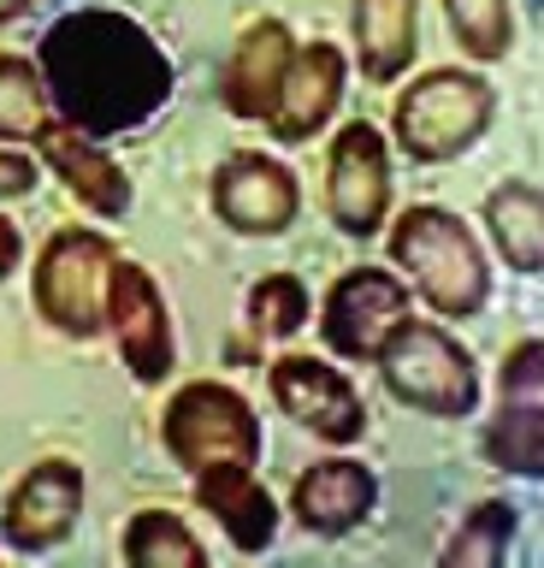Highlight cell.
<instances>
[{
    "label": "cell",
    "instance_id": "cell-22",
    "mask_svg": "<svg viewBox=\"0 0 544 568\" xmlns=\"http://www.w3.org/2000/svg\"><path fill=\"white\" fill-rule=\"evenodd\" d=\"M48 124H54V101L37 60L0 53V142H37Z\"/></svg>",
    "mask_w": 544,
    "mask_h": 568
},
{
    "label": "cell",
    "instance_id": "cell-3",
    "mask_svg": "<svg viewBox=\"0 0 544 568\" xmlns=\"http://www.w3.org/2000/svg\"><path fill=\"white\" fill-rule=\"evenodd\" d=\"M373 367H379L384 390H391L397 403L420 408V415L462 420L480 408V367H473V355L455 344L444 326H432V320L402 314L391 326V337L379 344Z\"/></svg>",
    "mask_w": 544,
    "mask_h": 568
},
{
    "label": "cell",
    "instance_id": "cell-17",
    "mask_svg": "<svg viewBox=\"0 0 544 568\" xmlns=\"http://www.w3.org/2000/svg\"><path fill=\"white\" fill-rule=\"evenodd\" d=\"M37 149H42V160L60 172V184L78 195L90 213H101V220H119V213L131 207V178H125V166L101 149L95 136H83L78 124H65V119H54L48 131L37 136Z\"/></svg>",
    "mask_w": 544,
    "mask_h": 568
},
{
    "label": "cell",
    "instance_id": "cell-21",
    "mask_svg": "<svg viewBox=\"0 0 544 568\" xmlns=\"http://www.w3.org/2000/svg\"><path fill=\"white\" fill-rule=\"evenodd\" d=\"M119 557H125L131 568H202L207 545L172 509H143V515H131Z\"/></svg>",
    "mask_w": 544,
    "mask_h": 568
},
{
    "label": "cell",
    "instance_id": "cell-5",
    "mask_svg": "<svg viewBox=\"0 0 544 568\" xmlns=\"http://www.w3.org/2000/svg\"><path fill=\"white\" fill-rule=\"evenodd\" d=\"M161 438L166 456L178 468L202 474L214 462H260V420L243 390L219 385V379H189L184 390H172L166 415H161Z\"/></svg>",
    "mask_w": 544,
    "mask_h": 568
},
{
    "label": "cell",
    "instance_id": "cell-25",
    "mask_svg": "<svg viewBox=\"0 0 544 568\" xmlns=\"http://www.w3.org/2000/svg\"><path fill=\"white\" fill-rule=\"evenodd\" d=\"M302 320H308V291H302V278H290V273H267L249 291V326L260 337H290V332H302Z\"/></svg>",
    "mask_w": 544,
    "mask_h": 568
},
{
    "label": "cell",
    "instance_id": "cell-10",
    "mask_svg": "<svg viewBox=\"0 0 544 568\" xmlns=\"http://www.w3.org/2000/svg\"><path fill=\"white\" fill-rule=\"evenodd\" d=\"M296 207H302V190H296V172L273 154H225L214 172V213L243 237H278Z\"/></svg>",
    "mask_w": 544,
    "mask_h": 568
},
{
    "label": "cell",
    "instance_id": "cell-12",
    "mask_svg": "<svg viewBox=\"0 0 544 568\" xmlns=\"http://www.w3.org/2000/svg\"><path fill=\"white\" fill-rule=\"evenodd\" d=\"M273 403L296 426H308L320 444H356L367 433V408L356 397V385L331 362H314V355H285L273 367Z\"/></svg>",
    "mask_w": 544,
    "mask_h": 568
},
{
    "label": "cell",
    "instance_id": "cell-26",
    "mask_svg": "<svg viewBox=\"0 0 544 568\" xmlns=\"http://www.w3.org/2000/svg\"><path fill=\"white\" fill-rule=\"evenodd\" d=\"M497 390H503V403H544V344L538 337H521V344L503 355Z\"/></svg>",
    "mask_w": 544,
    "mask_h": 568
},
{
    "label": "cell",
    "instance_id": "cell-18",
    "mask_svg": "<svg viewBox=\"0 0 544 568\" xmlns=\"http://www.w3.org/2000/svg\"><path fill=\"white\" fill-rule=\"evenodd\" d=\"M349 24H356V60L373 83H397L414 65V0H349Z\"/></svg>",
    "mask_w": 544,
    "mask_h": 568
},
{
    "label": "cell",
    "instance_id": "cell-1",
    "mask_svg": "<svg viewBox=\"0 0 544 568\" xmlns=\"http://www.w3.org/2000/svg\"><path fill=\"white\" fill-rule=\"evenodd\" d=\"M48 101L83 136H119L148 124L172 95V60L125 12L83 7L48 24L37 48Z\"/></svg>",
    "mask_w": 544,
    "mask_h": 568
},
{
    "label": "cell",
    "instance_id": "cell-29",
    "mask_svg": "<svg viewBox=\"0 0 544 568\" xmlns=\"http://www.w3.org/2000/svg\"><path fill=\"white\" fill-rule=\"evenodd\" d=\"M30 7H37V0H0V24H12V18L30 12Z\"/></svg>",
    "mask_w": 544,
    "mask_h": 568
},
{
    "label": "cell",
    "instance_id": "cell-7",
    "mask_svg": "<svg viewBox=\"0 0 544 568\" xmlns=\"http://www.w3.org/2000/svg\"><path fill=\"white\" fill-rule=\"evenodd\" d=\"M326 207L343 237H379L391 213V142L367 119H349L326 160Z\"/></svg>",
    "mask_w": 544,
    "mask_h": 568
},
{
    "label": "cell",
    "instance_id": "cell-6",
    "mask_svg": "<svg viewBox=\"0 0 544 568\" xmlns=\"http://www.w3.org/2000/svg\"><path fill=\"white\" fill-rule=\"evenodd\" d=\"M113 243L101 231L60 225L48 248L37 255V308L65 337H95L101 308H107V278H113Z\"/></svg>",
    "mask_w": 544,
    "mask_h": 568
},
{
    "label": "cell",
    "instance_id": "cell-16",
    "mask_svg": "<svg viewBox=\"0 0 544 568\" xmlns=\"http://www.w3.org/2000/svg\"><path fill=\"white\" fill-rule=\"evenodd\" d=\"M196 504L225 527V539H232L243 557H260V550L278 539V504L255 479L249 462H214V468H202L196 474Z\"/></svg>",
    "mask_w": 544,
    "mask_h": 568
},
{
    "label": "cell",
    "instance_id": "cell-28",
    "mask_svg": "<svg viewBox=\"0 0 544 568\" xmlns=\"http://www.w3.org/2000/svg\"><path fill=\"white\" fill-rule=\"evenodd\" d=\"M19 255H24V243H19V225H12L7 213H0V278H7L12 266H19Z\"/></svg>",
    "mask_w": 544,
    "mask_h": 568
},
{
    "label": "cell",
    "instance_id": "cell-19",
    "mask_svg": "<svg viewBox=\"0 0 544 568\" xmlns=\"http://www.w3.org/2000/svg\"><path fill=\"white\" fill-rule=\"evenodd\" d=\"M485 225L497 255L515 266V273H538L544 266V202L526 178H509V184L491 190L485 202Z\"/></svg>",
    "mask_w": 544,
    "mask_h": 568
},
{
    "label": "cell",
    "instance_id": "cell-24",
    "mask_svg": "<svg viewBox=\"0 0 544 568\" xmlns=\"http://www.w3.org/2000/svg\"><path fill=\"white\" fill-rule=\"evenodd\" d=\"M444 18H450V36L468 60H503L509 42H515V12L509 0H444Z\"/></svg>",
    "mask_w": 544,
    "mask_h": 568
},
{
    "label": "cell",
    "instance_id": "cell-11",
    "mask_svg": "<svg viewBox=\"0 0 544 568\" xmlns=\"http://www.w3.org/2000/svg\"><path fill=\"white\" fill-rule=\"evenodd\" d=\"M83 515V468L78 462H60L48 456L37 462L19 486H12L7 509H0V532H7L12 550H24V557H42V550H54L72 539Z\"/></svg>",
    "mask_w": 544,
    "mask_h": 568
},
{
    "label": "cell",
    "instance_id": "cell-23",
    "mask_svg": "<svg viewBox=\"0 0 544 568\" xmlns=\"http://www.w3.org/2000/svg\"><path fill=\"white\" fill-rule=\"evenodd\" d=\"M509 539H515V504L485 497V504H473L468 521L455 527V539L444 545V562L450 568H497L509 557Z\"/></svg>",
    "mask_w": 544,
    "mask_h": 568
},
{
    "label": "cell",
    "instance_id": "cell-9",
    "mask_svg": "<svg viewBox=\"0 0 544 568\" xmlns=\"http://www.w3.org/2000/svg\"><path fill=\"white\" fill-rule=\"evenodd\" d=\"M402 314H409V284H397V273H384V266H356V273L331 284L320 337L338 362L356 367V362H373Z\"/></svg>",
    "mask_w": 544,
    "mask_h": 568
},
{
    "label": "cell",
    "instance_id": "cell-2",
    "mask_svg": "<svg viewBox=\"0 0 544 568\" xmlns=\"http://www.w3.org/2000/svg\"><path fill=\"white\" fill-rule=\"evenodd\" d=\"M384 243H391L397 273L414 284L409 296H427L444 320H468V314L485 308V296H491L485 248L455 213L432 207V202H414V207L397 213V225Z\"/></svg>",
    "mask_w": 544,
    "mask_h": 568
},
{
    "label": "cell",
    "instance_id": "cell-20",
    "mask_svg": "<svg viewBox=\"0 0 544 568\" xmlns=\"http://www.w3.org/2000/svg\"><path fill=\"white\" fill-rule=\"evenodd\" d=\"M480 450L491 456V468L515 479H538L544 474V403H497Z\"/></svg>",
    "mask_w": 544,
    "mask_h": 568
},
{
    "label": "cell",
    "instance_id": "cell-15",
    "mask_svg": "<svg viewBox=\"0 0 544 568\" xmlns=\"http://www.w3.org/2000/svg\"><path fill=\"white\" fill-rule=\"evenodd\" d=\"M290 53H296V36L278 24V18H260V24L243 30L232 60H225V78H219L225 113L267 124L273 101H278V83H285V71H290Z\"/></svg>",
    "mask_w": 544,
    "mask_h": 568
},
{
    "label": "cell",
    "instance_id": "cell-27",
    "mask_svg": "<svg viewBox=\"0 0 544 568\" xmlns=\"http://www.w3.org/2000/svg\"><path fill=\"white\" fill-rule=\"evenodd\" d=\"M37 190V160L19 149H0V202H24Z\"/></svg>",
    "mask_w": 544,
    "mask_h": 568
},
{
    "label": "cell",
    "instance_id": "cell-14",
    "mask_svg": "<svg viewBox=\"0 0 544 568\" xmlns=\"http://www.w3.org/2000/svg\"><path fill=\"white\" fill-rule=\"evenodd\" d=\"M373 504H379L373 468H361V462H349V456L302 468V479H296V491H290L296 521L308 532H320V539H343L349 527H361L367 515H373Z\"/></svg>",
    "mask_w": 544,
    "mask_h": 568
},
{
    "label": "cell",
    "instance_id": "cell-13",
    "mask_svg": "<svg viewBox=\"0 0 544 568\" xmlns=\"http://www.w3.org/2000/svg\"><path fill=\"white\" fill-rule=\"evenodd\" d=\"M343 78H349L343 48H331V42L296 48L285 83H278V101H273V113H267V131H273L278 142H308V136H320L326 119L338 113V101H343Z\"/></svg>",
    "mask_w": 544,
    "mask_h": 568
},
{
    "label": "cell",
    "instance_id": "cell-8",
    "mask_svg": "<svg viewBox=\"0 0 544 568\" xmlns=\"http://www.w3.org/2000/svg\"><path fill=\"white\" fill-rule=\"evenodd\" d=\"M101 332H113V344H119V355H125L131 379L161 385L172 373V314H166V296H161V284H154L136 261H113Z\"/></svg>",
    "mask_w": 544,
    "mask_h": 568
},
{
    "label": "cell",
    "instance_id": "cell-4",
    "mask_svg": "<svg viewBox=\"0 0 544 568\" xmlns=\"http://www.w3.org/2000/svg\"><path fill=\"white\" fill-rule=\"evenodd\" d=\"M491 113H497V101H491V83L480 71H455V65L427 71L397 95V113H391L397 149L409 160H427V166L455 160L485 136Z\"/></svg>",
    "mask_w": 544,
    "mask_h": 568
}]
</instances>
